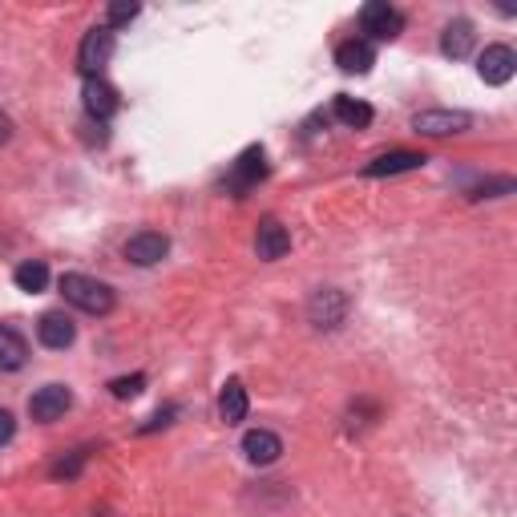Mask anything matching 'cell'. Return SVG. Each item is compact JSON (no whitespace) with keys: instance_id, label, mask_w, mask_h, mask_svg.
I'll return each instance as SVG.
<instances>
[{"instance_id":"1","label":"cell","mask_w":517,"mask_h":517,"mask_svg":"<svg viewBox=\"0 0 517 517\" xmlns=\"http://www.w3.org/2000/svg\"><path fill=\"white\" fill-rule=\"evenodd\" d=\"M61 295L85 316H110L114 312V287L101 279H89V275H77V271L61 275Z\"/></svg>"},{"instance_id":"2","label":"cell","mask_w":517,"mask_h":517,"mask_svg":"<svg viewBox=\"0 0 517 517\" xmlns=\"http://www.w3.org/2000/svg\"><path fill=\"white\" fill-rule=\"evenodd\" d=\"M110 57H114V29H110V25L89 29L85 41H81V49H77V69H81L85 77H97L101 69L110 65Z\"/></svg>"},{"instance_id":"3","label":"cell","mask_w":517,"mask_h":517,"mask_svg":"<svg viewBox=\"0 0 517 517\" xmlns=\"http://www.w3.org/2000/svg\"><path fill=\"white\" fill-rule=\"evenodd\" d=\"M360 29L372 41H396L404 33V17L388 5V0H372V5H364V13H360Z\"/></svg>"},{"instance_id":"4","label":"cell","mask_w":517,"mask_h":517,"mask_svg":"<svg viewBox=\"0 0 517 517\" xmlns=\"http://www.w3.org/2000/svg\"><path fill=\"white\" fill-rule=\"evenodd\" d=\"M69 408H73V392H69L65 384H45V388H37V392L29 396V417L41 421V425L61 421Z\"/></svg>"},{"instance_id":"5","label":"cell","mask_w":517,"mask_h":517,"mask_svg":"<svg viewBox=\"0 0 517 517\" xmlns=\"http://www.w3.org/2000/svg\"><path fill=\"white\" fill-rule=\"evenodd\" d=\"M348 316V295L336 291V287H324L312 295V303H307V320H312L316 328H340Z\"/></svg>"},{"instance_id":"6","label":"cell","mask_w":517,"mask_h":517,"mask_svg":"<svg viewBox=\"0 0 517 517\" xmlns=\"http://www.w3.org/2000/svg\"><path fill=\"white\" fill-rule=\"evenodd\" d=\"M81 101H85V114H89L93 122H106V118L118 114V93H114L110 81H101V77H85Z\"/></svg>"},{"instance_id":"7","label":"cell","mask_w":517,"mask_h":517,"mask_svg":"<svg viewBox=\"0 0 517 517\" xmlns=\"http://www.w3.org/2000/svg\"><path fill=\"white\" fill-rule=\"evenodd\" d=\"M477 73H481L485 85H505L517 73V53L509 45H489L477 61Z\"/></svg>"},{"instance_id":"8","label":"cell","mask_w":517,"mask_h":517,"mask_svg":"<svg viewBox=\"0 0 517 517\" xmlns=\"http://www.w3.org/2000/svg\"><path fill=\"white\" fill-rule=\"evenodd\" d=\"M166 251H170V239H166V235H158V231H138V235H130V239H126V259H130V263H138V267H154V263H162V259H166Z\"/></svg>"},{"instance_id":"9","label":"cell","mask_w":517,"mask_h":517,"mask_svg":"<svg viewBox=\"0 0 517 517\" xmlns=\"http://www.w3.org/2000/svg\"><path fill=\"white\" fill-rule=\"evenodd\" d=\"M469 126V114L461 110H425L412 118V130L417 134H429V138H445V134H461Z\"/></svg>"},{"instance_id":"10","label":"cell","mask_w":517,"mask_h":517,"mask_svg":"<svg viewBox=\"0 0 517 517\" xmlns=\"http://www.w3.org/2000/svg\"><path fill=\"white\" fill-rule=\"evenodd\" d=\"M263 174H267V154H263V146H251V150H243V158L231 166L227 186H231L235 194H247Z\"/></svg>"},{"instance_id":"11","label":"cell","mask_w":517,"mask_h":517,"mask_svg":"<svg viewBox=\"0 0 517 517\" xmlns=\"http://www.w3.org/2000/svg\"><path fill=\"white\" fill-rule=\"evenodd\" d=\"M37 340H41L45 348H53V352H65V348L77 340V324H73L65 312H45V316L37 320Z\"/></svg>"},{"instance_id":"12","label":"cell","mask_w":517,"mask_h":517,"mask_svg":"<svg viewBox=\"0 0 517 517\" xmlns=\"http://www.w3.org/2000/svg\"><path fill=\"white\" fill-rule=\"evenodd\" d=\"M255 251H259V259H267V263L283 259V255L291 251V235H287V227H283L279 219H263V223H259V231H255Z\"/></svg>"},{"instance_id":"13","label":"cell","mask_w":517,"mask_h":517,"mask_svg":"<svg viewBox=\"0 0 517 517\" xmlns=\"http://www.w3.org/2000/svg\"><path fill=\"white\" fill-rule=\"evenodd\" d=\"M243 453H247L251 465H275L279 453H283V441L275 433H267V429H251L243 437Z\"/></svg>"},{"instance_id":"14","label":"cell","mask_w":517,"mask_h":517,"mask_svg":"<svg viewBox=\"0 0 517 517\" xmlns=\"http://www.w3.org/2000/svg\"><path fill=\"white\" fill-rule=\"evenodd\" d=\"M29 360V344L13 324H0V372H21Z\"/></svg>"},{"instance_id":"15","label":"cell","mask_w":517,"mask_h":517,"mask_svg":"<svg viewBox=\"0 0 517 517\" xmlns=\"http://www.w3.org/2000/svg\"><path fill=\"white\" fill-rule=\"evenodd\" d=\"M247 408H251V400H247V388H243V380H227L223 384V392H219V417L227 421V425H243L247 421Z\"/></svg>"},{"instance_id":"16","label":"cell","mask_w":517,"mask_h":517,"mask_svg":"<svg viewBox=\"0 0 517 517\" xmlns=\"http://www.w3.org/2000/svg\"><path fill=\"white\" fill-rule=\"evenodd\" d=\"M421 166H425V154L392 150V154H384V158L368 162V166H364V174H368V178H384V174H404V170H421Z\"/></svg>"},{"instance_id":"17","label":"cell","mask_w":517,"mask_h":517,"mask_svg":"<svg viewBox=\"0 0 517 517\" xmlns=\"http://www.w3.org/2000/svg\"><path fill=\"white\" fill-rule=\"evenodd\" d=\"M336 65L344 69V73H368L372 65H376V49L368 45V41H344L340 49H336Z\"/></svg>"},{"instance_id":"18","label":"cell","mask_w":517,"mask_h":517,"mask_svg":"<svg viewBox=\"0 0 517 517\" xmlns=\"http://www.w3.org/2000/svg\"><path fill=\"white\" fill-rule=\"evenodd\" d=\"M469 49H473V25L469 21H449L445 37H441V53L461 61V57H469Z\"/></svg>"},{"instance_id":"19","label":"cell","mask_w":517,"mask_h":517,"mask_svg":"<svg viewBox=\"0 0 517 517\" xmlns=\"http://www.w3.org/2000/svg\"><path fill=\"white\" fill-rule=\"evenodd\" d=\"M13 279H17V287H21V291L37 295V291H45V287H49V267H45L41 259H29V263H21V267L13 271Z\"/></svg>"},{"instance_id":"20","label":"cell","mask_w":517,"mask_h":517,"mask_svg":"<svg viewBox=\"0 0 517 517\" xmlns=\"http://www.w3.org/2000/svg\"><path fill=\"white\" fill-rule=\"evenodd\" d=\"M336 118L352 130H364L372 122V106H364V101H356V97H336Z\"/></svg>"},{"instance_id":"21","label":"cell","mask_w":517,"mask_h":517,"mask_svg":"<svg viewBox=\"0 0 517 517\" xmlns=\"http://www.w3.org/2000/svg\"><path fill=\"white\" fill-rule=\"evenodd\" d=\"M85 457H89V449H73L69 457H61V461L53 465V477H57V481H61V477H65V481H69V477H77V473H81V465H85Z\"/></svg>"},{"instance_id":"22","label":"cell","mask_w":517,"mask_h":517,"mask_svg":"<svg viewBox=\"0 0 517 517\" xmlns=\"http://www.w3.org/2000/svg\"><path fill=\"white\" fill-rule=\"evenodd\" d=\"M142 388H146V376H142V372H138V376H122V380L110 384V392H114L118 400H130V396H138Z\"/></svg>"},{"instance_id":"23","label":"cell","mask_w":517,"mask_h":517,"mask_svg":"<svg viewBox=\"0 0 517 517\" xmlns=\"http://www.w3.org/2000/svg\"><path fill=\"white\" fill-rule=\"evenodd\" d=\"M142 9L138 5H126V0H122V5H110V29L114 25H126V21H134Z\"/></svg>"},{"instance_id":"24","label":"cell","mask_w":517,"mask_h":517,"mask_svg":"<svg viewBox=\"0 0 517 517\" xmlns=\"http://www.w3.org/2000/svg\"><path fill=\"white\" fill-rule=\"evenodd\" d=\"M17 437V421H13V412L9 408H0V445H9Z\"/></svg>"},{"instance_id":"25","label":"cell","mask_w":517,"mask_h":517,"mask_svg":"<svg viewBox=\"0 0 517 517\" xmlns=\"http://www.w3.org/2000/svg\"><path fill=\"white\" fill-rule=\"evenodd\" d=\"M13 138V118L9 114H0V146H5Z\"/></svg>"}]
</instances>
